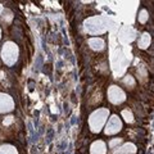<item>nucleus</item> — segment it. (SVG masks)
<instances>
[{
  "label": "nucleus",
  "instance_id": "9b49d317",
  "mask_svg": "<svg viewBox=\"0 0 154 154\" xmlns=\"http://www.w3.org/2000/svg\"><path fill=\"white\" fill-rule=\"evenodd\" d=\"M0 154H18V152L13 145L4 144V145L0 146Z\"/></svg>",
  "mask_w": 154,
  "mask_h": 154
},
{
  "label": "nucleus",
  "instance_id": "0eeeda50",
  "mask_svg": "<svg viewBox=\"0 0 154 154\" xmlns=\"http://www.w3.org/2000/svg\"><path fill=\"white\" fill-rule=\"evenodd\" d=\"M136 146L132 143H126L121 146H117L116 149H113L114 154H135L136 153Z\"/></svg>",
  "mask_w": 154,
  "mask_h": 154
},
{
  "label": "nucleus",
  "instance_id": "4468645a",
  "mask_svg": "<svg viewBox=\"0 0 154 154\" xmlns=\"http://www.w3.org/2000/svg\"><path fill=\"white\" fill-rule=\"evenodd\" d=\"M123 83H125V85H127V86L130 85V88L132 89L134 86H135V80H134V77H131V76H126V77L123 78Z\"/></svg>",
  "mask_w": 154,
  "mask_h": 154
},
{
  "label": "nucleus",
  "instance_id": "2eb2a0df",
  "mask_svg": "<svg viewBox=\"0 0 154 154\" xmlns=\"http://www.w3.org/2000/svg\"><path fill=\"white\" fill-rule=\"evenodd\" d=\"M120 144H122V139H112L111 141H109V148H112V149H116V146L120 145Z\"/></svg>",
  "mask_w": 154,
  "mask_h": 154
},
{
  "label": "nucleus",
  "instance_id": "7ed1b4c3",
  "mask_svg": "<svg viewBox=\"0 0 154 154\" xmlns=\"http://www.w3.org/2000/svg\"><path fill=\"white\" fill-rule=\"evenodd\" d=\"M108 99L113 104H121V103L126 100V94H125L121 88L113 85L108 89Z\"/></svg>",
  "mask_w": 154,
  "mask_h": 154
},
{
  "label": "nucleus",
  "instance_id": "1a4fd4ad",
  "mask_svg": "<svg viewBox=\"0 0 154 154\" xmlns=\"http://www.w3.org/2000/svg\"><path fill=\"white\" fill-rule=\"evenodd\" d=\"M89 45H90V48H91L92 50H102V49H104V46H105V43H104V40L100 37H91V38H89Z\"/></svg>",
  "mask_w": 154,
  "mask_h": 154
},
{
  "label": "nucleus",
  "instance_id": "6e6552de",
  "mask_svg": "<svg viewBox=\"0 0 154 154\" xmlns=\"http://www.w3.org/2000/svg\"><path fill=\"white\" fill-rule=\"evenodd\" d=\"M90 154H107V145L104 141H94L90 146Z\"/></svg>",
  "mask_w": 154,
  "mask_h": 154
},
{
  "label": "nucleus",
  "instance_id": "dca6fc26",
  "mask_svg": "<svg viewBox=\"0 0 154 154\" xmlns=\"http://www.w3.org/2000/svg\"><path fill=\"white\" fill-rule=\"evenodd\" d=\"M13 121H14V117H13V116H8V117L4 118L3 123H4V126H9V125L13 123Z\"/></svg>",
  "mask_w": 154,
  "mask_h": 154
},
{
  "label": "nucleus",
  "instance_id": "f257e3e1",
  "mask_svg": "<svg viewBox=\"0 0 154 154\" xmlns=\"http://www.w3.org/2000/svg\"><path fill=\"white\" fill-rule=\"evenodd\" d=\"M109 111L107 108H99L94 111L89 117V127L92 132H100L103 126L108 120Z\"/></svg>",
  "mask_w": 154,
  "mask_h": 154
},
{
  "label": "nucleus",
  "instance_id": "f8f14e48",
  "mask_svg": "<svg viewBox=\"0 0 154 154\" xmlns=\"http://www.w3.org/2000/svg\"><path fill=\"white\" fill-rule=\"evenodd\" d=\"M122 117H123L125 121L128 122V123H132L134 122V114L130 109H123V111H122Z\"/></svg>",
  "mask_w": 154,
  "mask_h": 154
},
{
  "label": "nucleus",
  "instance_id": "f3484780",
  "mask_svg": "<svg viewBox=\"0 0 154 154\" xmlns=\"http://www.w3.org/2000/svg\"><path fill=\"white\" fill-rule=\"evenodd\" d=\"M4 10H5V9H4V6H3L1 4H0V14H1V13L4 12Z\"/></svg>",
  "mask_w": 154,
  "mask_h": 154
},
{
  "label": "nucleus",
  "instance_id": "ddd939ff",
  "mask_svg": "<svg viewBox=\"0 0 154 154\" xmlns=\"http://www.w3.org/2000/svg\"><path fill=\"white\" fill-rule=\"evenodd\" d=\"M148 18H149V15H148V12L145 9H141L140 13H139V22L140 23H145L148 21Z\"/></svg>",
  "mask_w": 154,
  "mask_h": 154
},
{
  "label": "nucleus",
  "instance_id": "20e7f679",
  "mask_svg": "<svg viewBox=\"0 0 154 154\" xmlns=\"http://www.w3.org/2000/svg\"><path fill=\"white\" fill-rule=\"evenodd\" d=\"M121 128H122V121L117 116H112L108 120L107 125H105L104 132L107 135H114V134H117L118 131H121Z\"/></svg>",
  "mask_w": 154,
  "mask_h": 154
},
{
  "label": "nucleus",
  "instance_id": "39448f33",
  "mask_svg": "<svg viewBox=\"0 0 154 154\" xmlns=\"http://www.w3.org/2000/svg\"><path fill=\"white\" fill-rule=\"evenodd\" d=\"M14 109V102L12 96L4 92H0V113H8Z\"/></svg>",
  "mask_w": 154,
  "mask_h": 154
},
{
  "label": "nucleus",
  "instance_id": "f03ea898",
  "mask_svg": "<svg viewBox=\"0 0 154 154\" xmlns=\"http://www.w3.org/2000/svg\"><path fill=\"white\" fill-rule=\"evenodd\" d=\"M1 59L6 66H13L18 59V46L12 41L4 44L1 49Z\"/></svg>",
  "mask_w": 154,
  "mask_h": 154
},
{
  "label": "nucleus",
  "instance_id": "9d476101",
  "mask_svg": "<svg viewBox=\"0 0 154 154\" xmlns=\"http://www.w3.org/2000/svg\"><path fill=\"white\" fill-rule=\"evenodd\" d=\"M150 41H152V38H150V35L148 34V32H144V34L139 37V41H137V46H139L140 49H146V48L150 45Z\"/></svg>",
  "mask_w": 154,
  "mask_h": 154
},
{
  "label": "nucleus",
  "instance_id": "423d86ee",
  "mask_svg": "<svg viewBox=\"0 0 154 154\" xmlns=\"http://www.w3.org/2000/svg\"><path fill=\"white\" fill-rule=\"evenodd\" d=\"M92 21L95 22V24H92L91 22H86V30H88V32H90V34H102V32L105 31V28H102L99 27V26H103V27H105L104 24H102V18H92Z\"/></svg>",
  "mask_w": 154,
  "mask_h": 154
}]
</instances>
